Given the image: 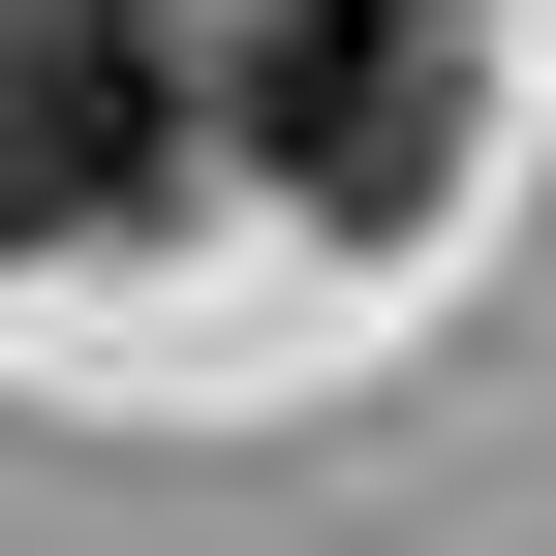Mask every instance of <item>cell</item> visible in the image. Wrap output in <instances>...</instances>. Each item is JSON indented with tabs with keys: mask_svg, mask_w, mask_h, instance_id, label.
<instances>
[{
	"mask_svg": "<svg viewBox=\"0 0 556 556\" xmlns=\"http://www.w3.org/2000/svg\"><path fill=\"white\" fill-rule=\"evenodd\" d=\"M217 124H248V186H278L309 248H433V217H464V124H495V62H464V0H248Z\"/></svg>",
	"mask_w": 556,
	"mask_h": 556,
	"instance_id": "6da1fadb",
	"label": "cell"
},
{
	"mask_svg": "<svg viewBox=\"0 0 556 556\" xmlns=\"http://www.w3.org/2000/svg\"><path fill=\"white\" fill-rule=\"evenodd\" d=\"M186 217V31L155 0H0V248Z\"/></svg>",
	"mask_w": 556,
	"mask_h": 556,
	"instance_id": "7a4b0ae2",
	"label": "cell"
}]
</instances>
